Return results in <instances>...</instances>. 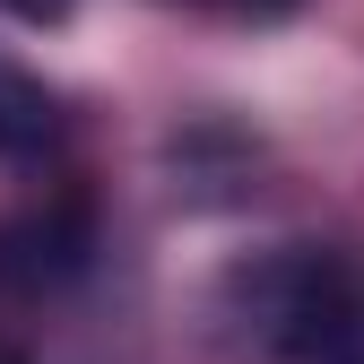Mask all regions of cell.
Returning <instances> with one entry per match:
<instances>
[{
  "label": "cell",
  "mask_w": 364,
  "mask_h": 364,
  "mask_svg": "<svg viewBox=\"0 0 364 364\" xmlns=\"http://www.w3.org/2000/svg\"><path fill=\"white\" fill-rule=\"evenodd\" d=\"M87 260H96V217L87 200H53V208H26L0 225V295H61L87 278Z\"/></svg>",
  "instance_id": "6da1fadb"
},
{
  "label": "cell",
  "mask_w": 364,
  "mask_h": 364,
  "mask_svg": "<svg viewBox=\"0 0 364 364\" xmlns=\"http://www.w3.org/2000/svg\"><path fill=\"white\" fill-rule=\"evenodd\" d=\"M61 139H70L61 96L35 70H18L9 53H0V156H9V165H43V156H61Z\"/></svg>",
  "instance_id": "7a4b0ae2"
},
{
  "label": "cell",
  "mask_w": 364,
  "mask_h": 364,
  "mask_svg": "<svg viewBox=\"0 0 364 364\" xmlns=\"http://www.w3.org/2000/svg\"><path fill=\"white\" fill-rule=\"evenodd\" d=\"M330 364H364V269H347V304H338V347Z\"/></svg>",
  "instance_id": "3957f363"
},
{
  "label": "cell",
  "mask_w": 364,
  "mask_h": 364,
  "mask_svg": "<svg viewBox=\"0 0 364 364\" xmlns=\"http://www.w3.org/2000/svg\"><path fill=\"white\" fill-rule=\"evenodd\" d=\"M9 9H18V18H61L70 0H9Z\"/></svg>",
  "instance_id": "277c9868"
},
{
  "label": "cell",
  "mask_w": 364,
  "mask_h": 364,
  "mask_svg": "<svg viewBox=\"0 0 364 364\" xmlns=\"http://www.w3.org/2000/svg\"><path fill=\"white\" fill-rule=\"evenodd\" d=\"M225 9H252V18H269V9H295V0H225Z\"/></svg>",
  "instance_id": "5b68a950"
},
{
  "label": "cell",
  "mask_w": 364,
  "mask_h": 364,
  "mask_svg": "<svg viewBox=\"0 0 364 364\" xmlns=\"http://www.w3.org/2000/svg\"><path fill=\"white\" fill-rule=\"evenodd\" d=\"M0 364H26V355H18V347H9V338H0Z\"/></svg>",
  "instance_id": "8992f818"
}]
</instances>
